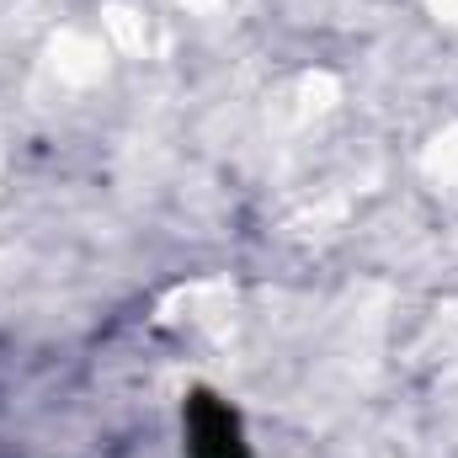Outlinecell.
<instances>
[{"mask_svg": "<svg viewBox=\"0 0 458 458\" xmlns=\"http://www.w3.org/2000/svg\"><path fill=\"white\" fill-rule=\"evenodd\" d=\"M182 427H187V458H250L234 411L214 394H192Z\"/></svg>", "mask_w": 458, "mask_h": 458, "instance_id": "obj_1", "label": "cell"}]
</instances>
